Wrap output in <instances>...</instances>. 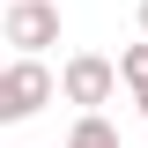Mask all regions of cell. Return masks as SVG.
<instances>
[{
    "label": "cell",
    "mask_w": 148,
    "mask_h": 148,
    "mask_svg": "<svg viewBox=\"0 0 148 148\" xmlns=\"http://www.w3.org/2000/svg\"><path fill=\"white\" fill-rule=\"evenodd\" d=\"M59 96V74L45 67V59H30V52H15L8 67H0V119L8 126H22V119H37V111Z\"/></svg>",
    "instance_id": "6da1fadb"
},
{
    "label": "cell",
    "mask_w": 148,
    "mask_h": 148,
    "mask_svg": "<svg viewBox=\"0 0 148 148\" xmlns=\"http://www.w3.org/2000/svg\"><path fill=\"white\" fill-rule=\"evenodd\" d=\"M119 89H126V74H119V59H104V52H74L67 67H59V96L82 104V111H104Z\"/></svg>",
    "instance_id": "7a4b0ae2"
},
{
    "label": "cell",
    "mask_w": 148,
    "mask_h": 148,
    "mask_svg": "<svg viewBox=\"0 0 148 148\" xmlns=\"http://www.w3.org/2000/svg\"><path fill=\"white\" fill-rule=\"evenodd\" d=\"M0 37L15 45V52H45L59 45V0H8V15H0Z\"/></svg>",
    "instance_id": "3957f363"
},
{
    "label": "cell",
    "mask_w": 148,
    "mask_h": 148,
    "mask_svg": "<svg viewBox=\"0 0 148 148\" xmlns=\"http://www.w3.org/2000/svg\"><path fill=\"white\" fill-rule=\"evenodd\" d=\"M67 148H119V126H111L104 111H82L74 133H67Z\"/></svg>",
    "instance_id": "277c9868"
},
{
    "label": "cell",
    "mask_w": 148,
    "mask_h": 148,
    "mask_svg": "<svg viewBox=\"0 0 148 148\" xmlns=\"http://www.w3.org/2000/svg\"><path fill=\"white\" fill-rule=\"evenodd\" d=\"M119 74H126V89H133V104H141V96H148V37L119 52Z\"/></svg>",
    "instance_id": "5b68a950"
},
{
    "label": "cell",
    "mask_w": 148,
    "mask_h": 148,
    "mask_svg": "<svg viewBox=\"0 0 148 148\" xmlns=\"http://www.w3.org/2000/svg\"><path fill=\"white\" fill-rule=\"evenodd\" d=\"M141 37H148V0H141Z\"/></svg>",
    "instance_id": "8992f818"
},
{
    "label": "cell",
    "mask_w": 148,
    "mask_h": 148,
    "mask_svg": "<svg viewBox=\"0 0 148 148\" xmlns=\"http://www.w3.org/2000/svg\"><path fill=\"white\" fill-rule=\"evenodd\" d=\"M141 119H148V96H141Z\"/></svg>",
    "instance_id": "52a82bcc"
}]
</instances>
